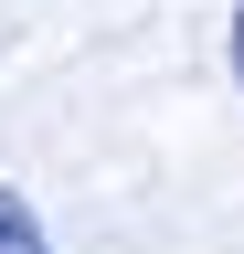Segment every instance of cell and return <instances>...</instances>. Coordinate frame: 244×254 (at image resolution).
I'll list each match as a JSON object with an SVG mask.
<instances>
[{
  "label": "cell",
  "instance_id": "cell-1",
  "mask_svg": "<svg viewBox=\"0 0 244 254\" xmlns=\"http://www.w3.org/2000/svg\"><path fill=\"white\" fill-rule=\"evenodd\" d=\"M0 254H53V244H43V222H32V201H21L11 180H0Z\"/></svg>",
  "mask_w": 244,
  "mask_h": 254
},
{
  "label": "cell",
  "instance_id": "cell-2",
  "mask_svg": "<svg viewBox=\"0 0 244 254\" xmlns=\"http://www.w3.org/2000/svg\"><path fill=\"white\" fill-rule=\"evenodd\" d=\"M234 85H244V11H234Z\"/></svg>",
  "mask_w": 244,
  "mask_h": 254
}]
</instances>
